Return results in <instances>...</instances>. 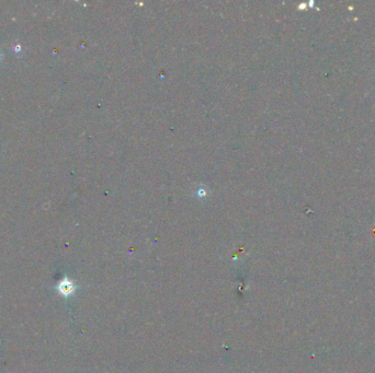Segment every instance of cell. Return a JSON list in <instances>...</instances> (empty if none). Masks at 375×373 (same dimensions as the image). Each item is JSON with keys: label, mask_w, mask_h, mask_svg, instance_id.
<instances>
[{"label": "cell", "mask_w": 375, "mask_h": 373, "mask_svg": "<svg viewBox=\"0 0 375 373\" xmlns=\"http://www.w3.org/2000/svg\"><path fill=\"white\" fill-rule=\"evenodd\" d=\"M72 290H74V287H72L71 284H66V285L62 284L61 285V291L63 292L64 295H70Z\"/></svg>", "instance_id": "obj_1"}]
</instances>
